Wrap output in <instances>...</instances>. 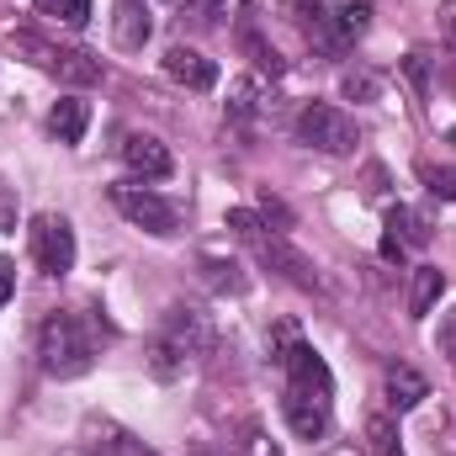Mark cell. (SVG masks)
<instances>
[{
  "mask_svg": "<svg viewBox=\"0 0 456 456\" xmlns=\"http://www.w3.org/2000/svg\"><path fill=\"white\" fill-rule=\"evenodd\" d=\"M122 165L133 170V175H143V181H165L170 175V149L154 138V133H127L122 138Z\"/></svg>",
  "mask_w": 456,
  "mask_h": 456,
  "instance_id": "9",
  "label": "cell"
},
{
  "mask_svg": "<svg viewBox=\"0 0 456 456\" xmlns=\"http://www.w3.org/2000/svg\"><path fill=\"white\" fill-rule=\"evenodd\" d=\"M281 11H287L292 27H303L319 48H340V43H335V11H330V0H281Z\"/></svg>",
  "mask_w": 456,
  "mask_h": 456,
  "instance_id": "11",
  "label": "cell"
},
{
  "mask_svg": "<svg viewBox=\"0 0 456 456\" xmlns=\"http://www.w3.org/2000/svg\"><path fill=\"white\" fill-rule=\"evenodd\" d=\"M436 345H441V355H446V361H456V308L441 319V335H436Z\"/></svg>",
  "mask_w": 456,
  "mask_h": 456,
  "instance_id": "31",
  "label": "cell"
},
{
  "mask_svg": "<svg viewBox=\"0 0 456 456\" xmlns=\"http://www.w3.org/2000/svg\"><path fill=\"white\" fill-rule=\"evenodd\" d=\"M5 287H11V260H0V303H5Z\"/></svg>",
  "mask_w": 456,
  "mask_h": 456,
  "instance_id": "35",
  "label": "cell"
},
{
  "mask_svg": "<svg viewBox=\"0 0 456 456\" xmlns=\"http://www.w3.org/2000/svg\"><path fill=\"white\" fill-rule=\"evenodd\" d=\"M340 91H345V102H377V96H382V80H377L366 64H355V69L340 75Z\"/></svg>",
  "mask_w": 456,
  "mask_h": 456,
  "instance_id": "22",
  "label": "cell"
},
{
  "mask_svg": "<svg viewBox=\"0 0 456 456\" xmlns=\"http://www.w3.org/2000/svg\"><path fill=\"white\" fill-rule=\"evenodd\" d=\"M91 452L96 456H154L133 430H122L112 419H91Z\"/></svg>",
  "mask_w": 456,
  "mask_h": 456,
  "instance_id": "15",
  "label": "cell"
},
{
  "mask_svg": "<svg viewBox=\"0 0 456 456\" xmlns=\"http://www.w3.org/2000/svg\"><path fill=\"white\" fill-rule=\"evenodd\" d=\"M382 393H387V403L403 414V409H419V403L430 398V382H425L414 366H387V377H382Z\"/></svg>",
  "mask_w": 456,
  "mask_h": 456,
  "instance_id": "13",
  "label": "cell"
},
{
  "mask_svg": "<svg viewBox=\"0 0 456 456\" xmlns=\"http://www.w3.org/2000/svg\"><path fill=\"white\" fill-rule=\"evenodd\" d=\"M255 112H260V86H255V80H233V91H228V117H233V122H249Z\"/></svg>",
  "mask_w": 456,
  "mask_h": 456,
  "instance_id": "25",
  "label": "cell"
},
{
  "mask_svg": "<svg viewBox=\"0 0 456 456\" xmlns=\"http://www.w3.org/2000/svg\"><path fill=\"white\" fill-rule=\"evenodd\" d=\"M287 425H292V436L297 441H319L324 430H330V403L324 398H308V393H292L287 387Z\"/></svg>",
  "mask_w": 456,
  "mask_h": 456,
  "instance_id": "10",
  "label": "cell"
},
{
  "mask_svg": "<svg viewBox=\"0 0 456 456\" xmlns=\"http://www.w3.org/2000/svg\"><path fill=\"white\" fill-rule=\"evenodd\" d=\"M260 213H265V218H276L281 228H292V213H287V208H281L276 197H260Z\"/></svg>",
  "mask_w": 456,
  "mask_h": 456,
  "instance_id": "33",
  "label": "cell"
},
{
  "mask_svg": "<svg viewBox=\"0 0 456 456\" xmlns=\"http://www.w3.org/2000/svg\"><path fill=\"white\" fill-rule=\"evenodd\" d=\"M165 75H170L175 86H186V91H213V86H218V64H213L208 53L186 48V43L165 48Z\"/></svg>",
  "mask_w": 456,
  "mask_h": 456,
  "instance_id": "8",
  "label": "cell"
},
{
  "mask_svg": "<svg viewBox=\"0 0 456 456\" xmlns=\"http://www.w3.org/2000/svg\"><path fill=\"white\" fill-rule=\"evenodd\" d=\"M181 5H186V11H191L197 21H213V16L224 11V0H181Z\"/></svg>",
  "mask_w": 456,
  "mask_h": 456,
  "instance_id": "32",
  "label": "cell"
},
{
  "mask_svg": "<svg viewBox=\"0 0 456 456\" xmlns=\"http://www.w3.org/2000/svg\"><path fill=\"white\" fill-rule=\"evenodd\" d=\"M191 456H208V446H197V452H191Z\"/></svg>",
  "mask_w": 456,
  "mask_h": 456,
  "instance_id": "36",
  "label": "cell"
},
{
  "mask_svg": "<svg viewBox=\"0 0 456 456\" xmlns=\"http://www.w3.org/2000/svg\"><path fill=\"white\" fill-rule=\"evenodd\" d=\"M441 292H446V276L436 265H419L414 271V287H409V319H425L441 303Z\"/></svg>",
  "mask_w": 456,
  "mask_h": 456,
  "instance_id": "18",
  "label": "cell"
},
{
  "mask_svg": "<svg viewBox=\"0 0 456 456\" xmlns=\"http://www.w3.org/2000/svg\"><path fill=\"white\" fill-rule=\"evenodd\" d=\"M181 366H186V355H181V350H175L170 340H154V345H149V371H154L159 382H170Z\"/></svg>",
  "mask_w": 456,
  "mask_h": 456,
  "instance_id": "26",
  "label": "cell"
},
{
  "mask_svg": "<svg viewBox=\"0 0 456 456\" xmlns=\"http://www.w3.org/2000/svg\"><path fill=\"white\" fill-rule=\"evenodd\" d=\"M149 32H154V21H149V5H143V0H117V11H112V37H117V48L138 53V48L149 43Z\"/></svg>",
  "mask_w": 456,
  "mask_h": 456,
  "instance_id": "12",
  "label": "cell"
},
{
  "mask_svg": "<svg viewBox=\"0 0 456 456\" xmlns=\"http://www.w3.org/2000/svg\"><path fill=\"white\" fill-rule=\"evenodd\" d=\"M419 181L430 186V197H441V202H456V170H452V165L419 159Z\"/></svg>",
  "mask_w": 456,
  "mask_h": 456,
  "instance_id": "24",
  "label": "cell"
},
{
  "mask_svg": "<svg viewBox=\"0 0 456 456\" xmlns=\"http://www.w3.org/2000/svg\"><path fill=\"white\" fill-rule=\"evenodd\" d=\"M255 249H260V260H265L281 281H292V287H303V292H319V287H324V281H319V265H314L303 249H292L287 239H265V233H260Z\"/></svg>",
  "mask_w": 456,
  "mask_h": 456,
  "instance_id": "7",
  "label": "cell"
},
{
  "mask_svg": "<svg viewBox=\"0 0 456 456\" xmlns=\"http://www.w3.org/2000/svg\"><path fill=\"white\" fill-rule=\"evenodd\" d=\"M159 340H170L186 361H202V355H213V319L202 314V308H186V303H175L170 314H165V330H159Z\"/></svg>",
  "mask_w": 456,
  "mask_h": 456,
  "instance_id": "5",
  "label": "cell"
},
{
  "mask_svg": "<svg viewBox=\"0 0 456 456\" xmlns=\"http://www.w3.org/2000/svg\"><path fill=\"white\" fill-rule=\"evenodd\" d=\"M112 208L127 218L133 228H143V233H175V208L165 202V197H154L149 186H138V181H122L112 186Z\"/></svg>",
  "mask_w": 456,
  "mask_h": 456,
  "instance_id": "4",
  "label": "cell"
},
{
  "mask_svg": "<svg viewBox=\"0 0 456 456\" xmlns=\"http://www.w3.org/2000/svg\"><path fill=\"white\" fill-rule=\"evenodd\" d=\"M16 218H21L16 186H5V181H0V233H16Z\"/></svg>",
  "mask_w": 456,
  "mask_h": 456,
  "instance_id": "28",
  "label": "cell"
},
{
  "mask_svg": "<svg viewBox=\"0 0 456 456\" xmlns=\"http://www.w3.org/2000/svg\"><path fill=\"white\" fill-rule=\"evenodd\" d=\"M297 138H303L308 149H319V154H350V149L361 143L350 112L330 107V102H314V107L297 112Z\"/></svg>",
  "mask_w": 456,
  "mask_h": 456,
  "instance_id": "2",
  "label": "cell"
},
{
  "mask_svg": "<svg viewBox=\"0 0 456 456\" xmlns=\"http://www.w3.org/2000/svg\"><path fill=\"white\" fill-rule=\"evenodd\" d=\"M86 127H91V107H86L80 96H59V102H53V112H48V133H53L59 143H80Z\"/></svg>",
  "mask_w": 456,
  "mask_h": 456,
  "instance_id": "14",
  "label": "cell"
},
{
  "mask_svg": "<svg viewBox=\"0 0 456 456\" xmlns=\"http://www.w3.org/2000/svg\"><path fill=\"white\" fill-rule=\"evenodd\" d=\"M48 16H59L64 27H86L91 21V0H37Z\"/></svg>",
  "mask_w": 456,
  "mask_h": 456,
  "instance_id": "27",
  "label": "cell"
},
{
  "mask_svg": "<svg viewBox=\"0 0 456 456\" xmlns=\"http://www.w3.org/2000/svg\"><path fill=\"white\" fill-rule=\"evenodd\" d=\"M403 75L414 80V91H425V86H430V59H425V53H409V59H403Z\"/></svg>",
  "mask_w": 456,
  "mask_h": 456,
  "instance_id": "30",
  "label": "cell"
},
{
  "mask_svg": "<svg viewBox=\"0 0 456 456\" xmlns=\"http://www.w3.org/2000/svg\"><path fill=\"white\" fill-rule=\"evenodd\" d=\"M233 446H239V456H281V446L271 441V430H265V425H255V419H244V425H239V441H233Z\"/></svg>",
  "mask_w": 456,
  "mask_h": 456,
  "instance_id": "23",
  "label": "cell"
},
{
  "mask_svg": "<svg viewBox=\"0 0 456 456\" xmlns=\"http://www.w3.org/2000/svg\"><path fill=\"white\" fill-rule=\"evenodd\" d=\"M441 32L456 43V0H441Z\"/></svg>",
  "mask_w": 456,
  "mask_h": 456,
  "instance_id": "34",
  "label": "cell"
},
{
  "mask_svg": "<svg viewBox=\"0 0 456 456\" xmlns=\"http://www.w3.org/2000/svg\"><path fill=\"white\" fill-rule=\"evenodd\" d=\"M197 271H202V281H208L213 292H228V297H239V292L249 287L244 265H239V260H228V255H202V260H197Z\"/></svg>",
  "mask_w": 456,
  "mask_h": 456,
  "instance_id": "16",
  "label": "cell"
},
{
  "mask_svg": "<svg viewBox=\"0 0 456 456\" xmlns=\"http://www.w3.org/2000/svg\"><path fill=\"white\" fill-rule=\"evenodd\" d=\"M387 239H398L403 249H425V244H430V224H425L414 208L398 202V208H387Z\"/></svg>",
  "mask_w": 456,
  "mask_h": 456,
  "instance_id": "17",
  "label": "cell"
},
{
  "mask_svg": "<svg viewBox=\"0 0 456 456\" xmlns=\"http://www.w3.org/2000/svg\"><path fill=\"white\" fill-rule=\"evenodd\" d=\"M366 446H371V456H403V436L387 414H371L366 419Z\"/></svg>",
  "mask_w": 456,
  "mask_h": 456,
  "instance_id": "21",
  "label": "cell"
},
{
  "mask_svg": "<svg viewBox=\"0 0 456 456\" xmlns=\"http://www.w3.org/2000/svg\"><path fill=\"white\" fill-rule=\"evenodd\" d=\"M96 324L86 314H69V308H53L37 330V361L53 382H75L96 366Z\"/></svg>",
  "mask_w": 456,
  "mask_h": 456,
  "instance_id": "1",
  "label": "cell"
},
{
  "mask_svg": "<svg viewBox=\"0 0 456 456\" xmlns=\"http://www.w3.org/2000/svg\"><path fill=\"white\" fill-rule=\"evenodd\" d=\"M281 371H287V387L292 393H308V398H335V377H330V366H324V355L314 350L308 340H297L287 355H281Z\"/></svg>",
  "mask_w": 456,
  "mask_h": 456,
  "instance_id": "6",
  "label": "cell"
},
{
  "mask_svg": "<svg viewBox=\"0 0 456 456\" xmlns=\"http://www.w3.org/2000/svg\"><path fill=\"white\" fill-rule=\"evenodd\" d=\"M366 27H371V5L366 0H345L340 11H335V43H355V37H366Z\"/></svg>",
  "mask_w": 456,
  "mask_h": 456,
  "instance_id": "19",
  "label": "cell"
},
{
  "mask_svg": "<svg viewBox=\"0 0 456 456\" xmlns=\"http://www.w3.org/2000/svg\"><path fill=\"white\" fill-rule=\"evenodd\" d=\"M228 228H233V233H239V239H249V244H255V239H260V218H255V213H249V208H233V213H228Z\"/></svg>",
  "mask_w": 456,
  "mask_h": 456,
  "instance_id": "29",
  "label": "cell"
},
{
  "mask_svg": "<svg viewBox=\"0 0 456 456\" xmlns=\"http://www.w3.org/2000/svg\"><path fill=\"white\" fill-rule=\"evenodd\" d=\"M239 43H244V53L255 59V69H260V75H281V53H276L271 43H260L255 21H239Z\"/></svg>",
  "mask_w": 456,
  "mask_h": 456,
  "instance_id": "20",
  "label": "cell"
},
{
  "mask_svg": "<svg viewBox=\"0 0 456 456\" xmlns=\"http://www.w3.org/2000/svg\"><path fill=\"white\" fill-rule=\"evenodd\" d=\"M27 239H32V260H37L43 276H69L75 271V228H69V218L37 213Z\"/></svg>",
  "mask_w": 456,
  "mask_h": 456,
  "instance_id": "3",
  "label": "cell"
}]
</instances>
